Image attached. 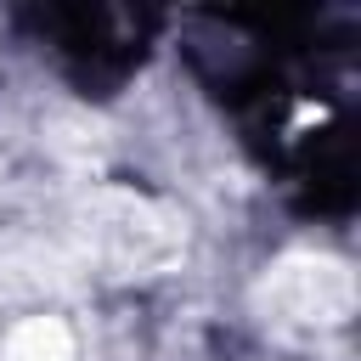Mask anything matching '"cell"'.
<instances>
[{
    "mask_svg": "<svg viewBox=\"0 0 361 361\" xmlns=\"http://www.w3.org/2000/svg\"><path fill=\"white\" fill-rule=\"evenodd\" d=\"M0 361H79V350H73V333L62 316H23L6 333Z\"/></svg>",
    "mask_w": 361,
    "mask_h": 361,
    "instance_id": "3957f363",
    "label": "cell"
},
{
    "mask_svg": "<svg viewBox=\"0 0 361 361\" xmlns=\"http://www.w3.org/2000/svg\"><path fill=\"white\" fill-rule=\"evenodd\" d=\"M79 243L113 276H158L180 265L186 220L158 197L124 186H90V197L79 203Z\"/></svg>",
    "mask_w": 361,
    "mask_h": 361,
    "instance_id": "6da1fadb",
    "label": "cell"
},
{
    "mask_svg": "<svg viewBox=\"0 0 361 361\" xmlns=\"http://www.w3.org/2000/svg\"><path fill=\"white\" fill-rule=\"evenodd\" d=\"M254 305L271 327H338L355 310V271L333 254H282L276 265H265Z\"/></svg>",
    "mask_w": 361,
    "mask_h": 361,
    "instance_id": "7a4b0ae2",
    "label": "cell"
},
{
    "mask_svg": "<svg viewBox=\"0 0 361 361\" xmlns=\"http://www.w3.org/2000/svg\"><path fill=\"white\" fill-rule=\"evenodd\" d=\"M45 141H51V152H62V158H73V164H90V158H102V147H107V130H102V118L62 107V113H51V124H45Z\"/></svg>",
    "mask_w": 361,
    "mask_h": 361,
    "instance_id": "277c9868",
    "label": "cell"
}]
</instances>
